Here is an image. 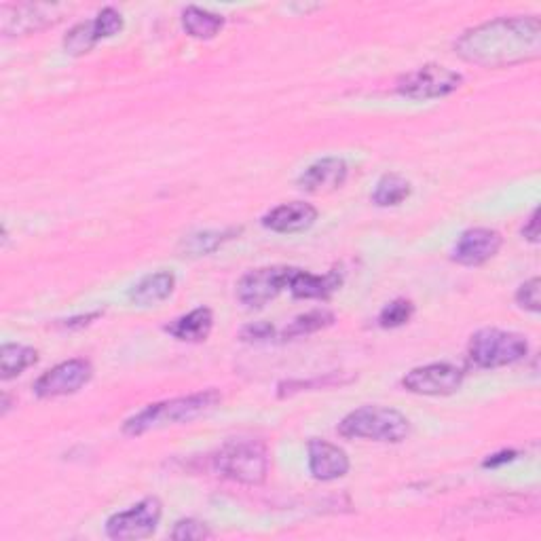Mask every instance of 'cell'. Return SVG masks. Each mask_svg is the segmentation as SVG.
<instances>
[{
    "label": "cell",
    "mask_w": 541,
    "mask_h": 541,
    "mask_svg": "<svg viewBox=\"0 0 541 541\" xmlns=\"http://www.w3.org/2000/svg\"><path fill=\"white\" fill-rule=\"evenodd\" d=\"M522 235H525V239H529L531 244H537L539 241V210H533L525 229H522Z\"/></svg>",
    "instance_id": "obj_30"
},
{
    "label": "cell",
    "mask_w": 541,
    "mask_h": 541,
    "mask_svg": "<svg viewBox=\"0 0 541 541\" xmlns=\"http://www.w3.org/2000/svg\"><path fill=\"white\" fill-rule=\"evenodd\" d=\"M176 288V277L172 271H157L144 275L136 286L129 290V301L138 307H153L172 296Z\"/></svg>",
    "instance_id": "obj_17"
},
{
    "label": "cell",
    "mask_w": 541,
    "mask_h": 541,
    "mask_svg": "<svg viewBox=\"0 0 541 541\" xmlns=\"http://www.w3.org/2000/svg\"><path fill=\"white\" fill-rule=\"evenodd\" d=\"M163 514V506L157 497H146L125 512H117L106 520V535L117 541H134L151 537Z\"/></svg>",
    "instance_id": "obj_7"
},
{
    "label": "cell",
    "mask_w": 541,
    "mask_h": 541,
    "mask_svg": "<svg viewBox=\"0 0 541 541\" xmlns=\"http://www.w3.org/2000/svg\"><path fill=\"white\" fill-rule=\"evenodd\" d=\"M527 353L529 343L522 334L499 328L478 330L468 345L470 362L482 370L512 366L520 360H525Z\"/></svg>",
    "instance_id": "obj_5"
},
{
    "label": "cell",
    "mask_w": 541,
    "mask_h": 541,
    "mask_svg": "<svg viewBox=\"0 0 541 541\" xmlns=\"http://www.w3.org/2000/svg\"><path fill=\"white\" fill-rule=\"evenodd\" d=\"M334 324V315L326 309H315L309 311L305 315H298L296 320L290 322V326H286L282 337L284 339H296V337H307V334H313L317 330H324L328 326Z\"/></svg>",
    "instance_id": "obj_22"
},
{
    "label": "cell",
    "mask_w": 541,
    "mask_h": 541,
    "mask_svg": "<svg viewBox=\"0 0 541 541\" xmlns=\"http://www.w3.org/2000/svg\"><path fill=\"white\" fill-rule=\"evenodd\" d=\"M36 362H39V353H36V349L17 343H7L0 349V377H3V381H11L15 377H20L24 370L34 366Z\"/></svg>",
    "instance_id": "obj_20"
},
{
    "label": "cell",
    "mask_w": 541,
    "mask_h": 541,
    "mask_svg": "<svg viewBox=\"0 0 541 541\" xmlns=\"http://www.w3.org/2000/svg\"><path fill=\"white\" fill-rule=\"evenodd\" d=\"M212 328L214 315L208 307H197L191 313L178 317L170 326H165V330L182 343H201L210 337Z\"/></svg>",
    "instance_id": "obj_18"
},
{
    "label": "cell",
    "mask_w": 541,
    "mask_h": 541,
    "mask_svg": "<svg viewBox=\"0 0 541 541\" xmlns=\"http://www.w3.org/2000/svg\"><path fill=\"white\" fill-rule=\"evenodd\" d=\"M309 455V472L315 480L332 482L339 480L349 472V457L341 446L332 444L328 440L313 438L307 444Z\"/></svg>",
    "instance_id": "obj_13"
},
{
    "label": "cell",
    "mask_w": 541,
    "mask_h": 541,
    "mask_svg": "<svg viewBox=\"0 0 541 541\" xmlns=\"http://www.w3.org/2000/svg\"><path fill=\"white\" fill-rule=\"evenodd\" d=\"M93 377V366L85 358H74L47 370L34 383V394L39 398H60L77 394Z\"/></svg>",
    "instance_id": "obj_11"
},
{
    "label": "cell",
    "mask_w": 541,
    "mask_h": 541,
    "mask_svg": "<svg viewBox=\"0 0 541 541\" xmlns=\"http://www.w3.org/2000/svg\"><path fill=\"white\" fill-rule=\"evenodd\" d=\"M339 434L343 438L398 444L408 438L410 421L396 408L362 406L339 423Z\"/></svg>",
    "instance_id": "obj_3"
},
{
    "label": "cell",
    "mask_w": 541,
    "mask_h": 541,
    "mask_svg": "<svg viewBox=\"0 0 541 541\" xmlns=\"http://www.w3.org/2000/svg\"><path fill=\"white\" fill-rule=\"evenodd\" d=\"M208 537H212V531L208 529V525L195 518L178 520L172 531V539L176 541H197V539H208Z\"/></svg>",
    "instance_id": "obj_26"
},
{
    "label": "cell",
    "mask_w": 541,
    "mask_h": 541,
    "mask_svg": "<svg viewBox=\"0 0 541 541\" xmlns=\"http://www.w3.org/2000/svg\"><path fill=\"white\" fill-rule=\"evenodd\" d=\"M294 267H263L246 273L237 284V298L250 309L265 307L273 298L288 290Z\"/></svg>",
    "instance_id": "obj_8"
},
{
    "label": "cell",
    "mask_w": 541,
    "mask_h": 541,
    "mask_svg": "<svg viewBox=\"0 0 541 541\" xmlns=\"http://www.w3.org/2000/svg\"><path fill=\"white\" fill-rule=\"evenodd\" d=\"M415 313V305L406 301V298H396L389 305L383 307L379 313V326L381 328H400L406 322H410V317Z\"/></svg>",
    "instance_id": "obj_25"
},
{
    "label": "cell",
    "mask_w": 541,
    "mask_h": 541,
    "mask_svg": "<svg viewBox=\"0 0 541 541\" xmlns=\"http://www.w3.org/2000/svg\"><path fill=\"white\" fill-rule=\"evenodd\" d=\"M100 34H98V28H96V22H81L74 26L64 39V49L70 53V55H85L89 53L93 47H96L100 43Z\"/></svg>",
    "instance_id": "obj_23"
},
{
    "label": "cell",
    "mask_w": 541,
    "mask_h": 541,
    "mask_svg": "<svg viewBox=\"0 0 541 541\" xmlns=\"http://www.w3.org/2000/svg\"><path fill=\"white\" fill-rule=\"evenodd\" d=\"M516 457L514 451H501L493 457H489L487 461H484V468H497V465H503V463H510L512 459Z\"/></svg>",
    "instance_id": "obj_31"
},
{
    "label": "cell",
    "mask_w": 541,
    "mask_h": 541,
    "mask_svg": "<svg viewBox=\"0 0 541 541\" xmlns=\"http://www.w3.org/2000/svg\"><path fill=\"white\" fill-rule=\"evenodd\" d=\"M93 22H96L100 39H110V36H115V34H119L123 30V17L113 7L102 9Z\"/></svg>",
    "instance_id": "obj_27"
},
{
    "label": "cell",
    "mask_w": 541,
    "mask_h": 541,
    "mask_svg": "<svg viewBox=\"0 0 541 541\" xmlns=\"http://www.w3.org/2000/svg\"><path fill=\"white\" fill-rule=\"evenodd\" d=\"M455 51L461 60L482 68H503L537 60L541 53L539 17H499L463 32Z\"/></svg>",
    "instance_id": "obj_1"
},
{
    "label": "cell",
    "mask_w": 541,
    "mask_h": 541,
    "mask_svg": "<svg viewBox=\"0 0 541 541\" xmlns=\"http://www.w3.org/2000/svg\"><path fill=\"white\" fill-rule=\"evenodd\" d=\"M516 303L525 311L539 313V277L529 279L516 292Z\"/></svg>",
    "instance_id": "obj_28"
},
{
    "label": "cell",
    "mask_w": 541,
    "mask_h": 541,
    "mask_svg": "<svg viewBox=\"0 0 541 541\" xmlns=\"http://www.w3.org/2000/svg\"><path fill=\"white\" fill-rule=\"evenodd\" d=\"M237 231H205L199 235H191L189 239L184 241V250L189 252L191 256H201V254H210L214 252L222 241L231 239V235H235Z\"/></svg>",
    "instance_id": "obj_24"
},
{
    "label": "cell",
    "mask_w": 541,
    "mask_h": 541,
    "mask_svg": "<svg viewBox=\"0 0 541 541\" xmlns=\"http://www.w3.org/2000/svg\"><path fill=\"white\" fill-rule=\"evenodd\" d=\"M343 284V275L339 271H330L326 275H313L307 271L296 269L292 275V282L288 290L292 292L294 298H320V301H326L334 292H337Z\"/></svg>",
    "instance_id": "obj_16"
},
{
    "label": "cell",
    "mask_w": 541,
    "mask_h": 541,
    "mask_svg": "<svg viewBox=\"0 0 541 541\" xmlns=\"http://www.w3.org/2000/svg\"><path fill=\"white\" fill-rule=\"evenodd\" d=\"M62 11V5H3L0 7V30L5 36H26L60 22Z\"/></svg>",
    "instance_id": "obj_9"
},
{
    "label": "cell",
    "mask_w": 541,
    "mask_h": 541,
    "mask_svg": "<svg viewBox=\"0 0 541 541\" xmlns=\"http://www.w3.org/2000/svg\"><path fill=\"white\" fill-rule=\"evenodd\" d=\"M273 326L267 322H256L241 330V339L244 341H267L273 337Z\"/></svg>",
    "instance_id": "obj_29"
},
{
    "label": "cell",
    "mask_w": 541,
    "mask_h": 541,
    "mask_svg": "<svg viewBox=\"0 0 541 541\" xmlns=\"http://www.w3.org/2000/svg\"><path fill=\"white\" fill-rule=\"evenodd\" d=\"M463 83L459 72L440 66V64H425L413 72L404 74L398 79L396 89L400 96L410 100H438L451 96Z\"/></svg>",
    "instance_id": "obj_6"
},
{
    "label": "cell",
    "mask_w": 541,
    "mask_h": 541,
    "mask_svg": "<svg viewBox=\"0 0 541 541\" xmlns=\"http://www.w3.org/2000/svg\"><path fill=\"white\" fill-rule=\"evenodd\" d=\"M218 404L220 394L216 389H205L199 391V394L148 404L140 410V413L129 417L123 423V432L127 436H142L146 432H153V429H161L167 425L191 423L203 415L212 413Z\"/></svg>",
    "instance_id": "obj_2"
},
{
    "label": "cell",
    "mask_w": 541,
    "mask_h": 541,
    "mask_svg": "<svg viewBox=\"0 0 541 541\" xmlns=\"http://www.w3.org/2000/svg\"><path fill=\"white\" fill-rule=\"evenodd\" d=\"M408 197H410V182L400 174H385L377 182L375 193H372V201H375L379 208H394V205H400Z\"/></svg>",
    "instance_id": "obj_21"
},
{
    "label": "cell",
    "mask_w": 541,
    "mask_h": 541,
    "mask_svg": "<svg viewBox=\"0 0 541 541\" xmlns=\"http://www.w3.org/2000/svg\"><path fill=\"white\" fill-rule=\"evenodd\" d=\"M317 220V210L305 201H290L277 205L275 210L263 216V225L273 233H303L311 229Z\"/></svg>",
    "instance_id": "obj_15"
},
{
    "label": "cell",
    "mask_w": 541,
    "mask_h": 541,
    "mask_svg": "<svg viewBox=\"0 0 541 541\" xmlns=\"http://www.w3.org/2000/svg\"><path fill=\"white\" fill-rule=\"evenodd\" d=\"M501 244H503L501 235L493 229L482 227L468 229L457 239L451 258L457 265L463 267H480L484 263H489V260L499 252Z\"/></svg>",
    "instance_id": "obj_12"
},
{
    "label": "cell",
    "mask_w": 541,
    "mask_h": 541,
    "mask_svg": "<svg viewBox=\"0 0 541 541\" xmlns=\"http://www.w3.org/2000/svg\"><path fill=\"white\" fill-rule=\"evenodd\" d=\"M347 172H349V167L343 159L324 157L307 167V170L301 174V178H298V186L313 195L330 193V191L341 189L347 180Z\"/></svg>",
    "instance_id": "obj_14"
},
{
    "label": "cell",
    "mask_w": 541,
    "mask_h": 541,
    "mask_svg": "<svg viewBox=\"0 0 541 541\" xmlns=\"http://www.w3.org/2000/svg\"><path fill=\"white\" fill-rule=\"evenodd\" d=\"M182 26L186 34H191L193 39H214V36L225 26V17L216 15L208 9L199 7H186L182 13Z\"/></svg>",
    "instance_id": "obj_19"
},
{
    "label": "cell",
    "mask_w": 541,
    "mask_h": 541,
    "mask_svg": "<svg viewBox=\"0 0 541 541\" xmlns=\"http://www.w3.org/2000/svg\"><path fill=\"white\" fill-rule=\"evenodd\" d=\"M461 383L463 370L446 362L413 368L402 379V387L417 396H451Z\"/></svg>",
    "instance_id": "obj_10"
},
{
    "label": "cell",
    "mask_w": 541,
    "mask_h": 541,
    "mask_svg": "<svg viewBox=\"0 0 541 541\" xmlns=\"http://www.w3.org/2000/svg\"><path fill=\"white\" fill-rule=\"evenodd\" d=\"M216 470L239 484L256 487L263 484L269 474V455L263 442L233 440L227 442L214 457Z\"/></svg>",
    "instance_id": "obj_4"
}]
</instances>
